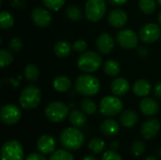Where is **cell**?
I'll list each match as a JSON object with an SVG mask.
<instances>
[{"label": "cell", "instance_id": "cell-18", "mask_svg": "<svg viewBox=\"0 0 161 160\" xmlns=\"http://www.w3.org/2000/svg\"><path fill=\"white\" fill-rule=\"evenodd\" d=\"M110 90L114 95L124 96L129 91V82L124 77L114 78L110 84Z\"/></svg>", "mask_w": 161, "mask_h": 160}, {"label": "cell", "instance_id": "cell-25", "mask_svg": "<svg viewBox=\"0 0 161 160\" xmlns=\"http://www.w3.org/2000/svg\"><path fill=\"white\" fill-rule=\"evenodd\" d=\"M104 71L108 76H117L121 72V65L117 60L108 59L104 65Z\"/></svg>", "mask_w": 161, "mask_h": 160}, {"label": "cell", "instance_id": "cell-13", "mask_svg": "<svg viewBox=\"0 0 161 160\" xmlns=\"http://www.w3.org/2000/svg\"><path fill=\"white\" fill-rule=\"evenodd\" d=\"M160 129V123L157 119L146 120L141 127V135L145 140H151L155 138Z\"/></svg>", "mask_w": 161, "mask_h": 160}, {"label": "cell", "instance_id": "cell-14", "mask_svg": "<svg viewBox=\"0 0 161 160\" xmlns=\"http://www.w3.org/2000/svg\"><path fill=\"white\" fill-rule=\"evenodd\" d=\"M36 146L40 153L43 155H49L55 152L56 141L50 135H42L38 139Z\"/></svg>", "mask_w": 161, "mask_h": 160}, {"label": "cell", "instance_id": "cell-45", "mask_svg": "<svg viewBox=\"0 0 161 160\" xmlns=\"http://www.w3.org/2000/svg\"><path fill=\"white\" fill-rule=\"evenodd\" d=\"M143 160H158V158L156 157H154V156H148Z\"/></svg>", "mask_w": 161, "mask_h": 160}, {"label": "cell", "instance_id": "cell-24", "mask_svg": "<svg viewBox=\"0 0 161 160\" xmlns=\"http://www.w3.org/2000/svg\"><path fill=\"white\" fill-rule=\"evenodd\" d=\"M73 49V45H71L68 41H58L56 42L54 46V52L58 58H65L71 54Z\"/></svg>", "mask_w": 161, "mask_h": 160}, {"label": "cell", "instance_id": "cell-15", "mask_svg": "<svg viewBox=\"0 0 161 160\" xmlns=\"http://www.w3.org/2000/svg\"><path fill=\"white\" fill-rule=\"evenodd\" d=\"M96 47L102 54L108 55L114 48V40L108 33H102L96 39Z\"/></svg>", "mask_w": 161, "mask_h": 160}, {"label": "cell", "instance_id": "cell-11", "mask_svg": "<svg viewBox=\"0 0 161 160\" xmlns=\"http://www.w3.org/2000/svg\"><path fill=\"white\" fill-rule=\"evenodd\" d=\"M160 35V27L154 23H148L140 29V39L145 43H153L157 41Z\"/></svg>", "mask_w": 161, "mask_h": 160}, {"label": "cell", "instance_id": "cell-12", "mask_svg": "<svg viewBox=\"0 0 161 160\" xmlns=\"http://www.w3.org/2000/svg\"><path fill=\"white\" fill-rule=\"evenodd\" d=\"M31 17L34 24L40 27H47L52 21L51 13L43 8H35L31 12Z\"/></svg>", "mask_w": 161, "mask_h": 160}, {"label": "cell", "instance_id": "cell-27", "mask_svg": "<svg viewBox=\"0 0 161 160\" xmlns=\"http://www.w3.org/2000/svg\"><path fill=\"white\" fill-rule=\"evenodd\" d=\"M80 109L87 115H92L97 110L95 102L90 98H85L80 102Z\"/></svg>", "mask_w": 161, "mask_h": 160}, {"label": "cell", "instance_id": "cell-9", "mask_svg": "<svg viewBox=\"0 0 161 160\" xmlns=\"http://www.w3.org/2000/svg\"><path fill=\"white\" fill-rule=\"evenodd\" d=\"M22 117V112L20 108L12 104L5 105L1 108L0 110V119L1 122L7 125H12L17 124Z\"/></svg>", "mask_w": 161, "mask_h": 160}, {"label": "cell", "instance_id": "cell-6", "mask_svg": "<svg viewBox=\"0 0 161 160\" xmlns=\"http://www.w3.org/2000/svg\"><path fill=\"white\" fill-rule=\"evenodd\" d=\"M107 6L105 0H88L85 5L86 18L91 22L100 21L106 14Z\"/></svg>", "mask_w": 161, "mask_h": 160}, {"label": "cell", "instance_id": "cell-2", "mask_svg": "<svg viewBox=\"0 0 161 160\" xmlns=\"http://www.w3.org/2000/svg\"><path fill=\"white\" fill-rule=\"evenodd\" d=\"M75 91L86 97L93 96L98 93L100 90V82L99 80L89 74H80L76 79L75 83Z\"/></svg>", "mask_w": 161, "mask_h": 160}, {"label": "cell", "instance_id": "cell-40", "mask_svg": "<svg viewBox=\"0 0 161 160\" xmlns=\"http://www.w3.org/2000/svg\"><path fill=\"white\" fill-rule=\"evenodd\" d=\"M10 5L16 8H23L25 6V0H10Z\"/></svg>", "mask_w": 161, "mask_h": 160}, {"label": "cell", "instance_id": "cell-37", "mask_svg": "<svg viewBox=\"0 0 161 160\" xmlns=\"http://www.w3.org/2000/svg\"><path fill=\"white\" fill-rule=\"evenodd\" d=\"M23 47V41L19 38H12L9 41V48L13 52H18Z\"/></svg>", "mask_w": 161, "mask_h": 160}, {"label": "cell", "instance_id": "cell-22", "mask_svg": "<svg viewBox=\"0 0 161 160\" xmlns=\"http://www.w3.org/2000/svg\"><path fill=\"white\" fill-rule=\"evenodd\" d=\"M53 87L58 92H66L71 89L72 83L68 77L64 75H58L53 81Z\"/></svg>", "mask_w": 161, "mask_h": 160}, {"label": "cell", "instance_id": "cell-30", "mask_svg": "<svg viewBox=\"0 0 161 160\" xmlns=\"http://www.w3.org/2000/svg\"><path fill=\"white\" fill-rule=\"evenodd\" d=\"M139 7L143 13L152 14L157 8V3L155 0H140Z\"/></svg>", "mask_w": 161, "mask_h": 160}, {"label": "cell", "instance_id": "cell-28", "mask_svg": "<svg viewBox=\"0 0 161 160\" xmlns=\"http://www.w3.org/2000/svg\"><path fill=\"white\" fill-rule=\"evenodd\" d=\"M105 147H106V143L100 138H92V140H90V141L88 143V148L93 154L102 153L104 151Z\"/></svg>", "mask_w": 161, "mask_h": 160}, {"label": "cell", "instance_id": "cell-43", "mask_svg": "<svg viewBox=\"0 0 161 160\" xmlns=\"http://www.w3.org/2000/svg\"><path fill=\"white\" fill-rule=\"evenodd\" d=\"M109 3L111 5H114V6H120V5H124L125 4L128 0H108Z\"/></svg>", "mask_w": 161, "mask_h": 160}, {"label": "cell", "instance_id": "cell-19", "mask_svg": "<svg viewBox=\"0 0 161 160\" xmlns=\"http://www.w3.org/2000/svg\"><path fill=\"white\" fill-rule=\"evenodd\" d=\"M101 133L107 137H114L120 131L119 124L113 119H107L105 120L100 125Z\"/></svg>", "mask_w": 161, "mask_h": 160}, {"label": "cell", "instance_id": "cell-31", "mask_svg": "<svg viewBox=\"0 0 161 160\" xmlns=\"http://www.w3.org/2000/svg\"><path fill=\"white\" fill-rule=\"evenodd\" d=\"M49 160H75L72 154L66 149H58L53 152Z\"/></svg>", "mask_w": 161, "mask_h": 160}, {"label": "cell", "instance_id": "cell-38", "mask_svg": "<svg viewBox=\"0 0 161 160\" xmlns=\"http://www.w3.org/2000/svg\"><path fill=\"white\" fill-rule=\"evenodd\" d=\"M88 47V44L87 42L84 41V40H78V41H75L74 43H73V49L78 53H82L84 52Z\"/></svg>", "mask_w": 161, "mask_h": 160}, {"label": "cell", "instance_id": "cell-10", "mask_svg": "<svg viewBox=\"0 0 161 160\" xmlns=\"http://www.w3.org/2000/svg\"><path fill=\"white\" fill-rule=\"evenodd\" d=\"M116 40L118 44L125 49H134L139 42V37L132 29H124L117 33Z\"/></svg>", "mask_w": 161, "mask_h": 160}, {"label": "cell", "instance_id": "cell-36", "mask_svg": "<svg viewBox=\"0 0 161 160\" xmlns=\"http://www.w3.org/2000/svg\"><path fill=\"white\" fill-rule=\"evenodd\" d=\"M101 160H123L121 156L113 151V150H109V151H107L106 153H104V155L102 156V158Z\"/></svg>", "mask_w": 161, "mask_h": 160}, {"label": "cell", "instance_id": "cell-4", "mask_svg": "<svg viewBox=\"0 0 161 160\" xmlns=\"http://www.w3.org/2000/svg\"><path fill=\"white\" fill-rule=\"evenodd\" d=\"M102 65V58L101 56L94 51L83 52L77 59L78 68L87 74L93 73L97 71Z\"/></svg>", "mask_w": 161, "mask_h": 160}, {"label": "cell", "instance_id": "cell-29", "mask_svg": "<svg viewBox=\"0 0 161 160\" xmlns=\"http://www.w3.org/2000/svg\"><path fill=\"white\" fill-rule=\"evenodd\" d=\"M14 25V18L8 11H2L0 13V27L2 29H8Z\"/></svg>", "mask_w": 161, "mask_h": 160}, {"label": "cell", "instance_id": "cell-48", "mask_svg": "<svg viewBox=\"0 0 161 160\" xmlns=\"http://www.w3.org/2000/svg\"><path fill=\"white\" fill-rule=\"evenodd\" d=\"M158 4L161 6V0H158Z\"/></svg>", "mask_w": 161, "mask_h": 160}, {"label": "cell", "instance_id": "cell-16", "mask_svg": "<svg viewBox=\"0 0 161 160\" xmlns=\"http://www.w3.org/2000/svg\"><path fill=\"white\" fill-rule=\"evenodd\" d=\"M108 23L111 26L116 28H121L127 23V14L120 8H115L110 11L108 17Z\"/></svg>", "mask_w": 161, "mask_h": 160}, {"label": "cell", "instance_id": "cell-42", "mask_svg": "<svg viewBox=\"0 0 161 160\" xmlns=\"http://www.w3.org/2000/svg\"><path fill=\"white\" fill-rule=\"evenodd\" d=\"M155 95L158 97V98H161V81L158 82L155 86Z\"/></svg>", "mask_w": 161, "mask_h": 160}, {"label": "cell", "instance_id": "cell-32", "mask_svg": "<svg viewBox=\"0 0 161 160\" xmlns=\"http://www.w3.org/2000/svg\"><path fill=\"white\" fill-rule=\"evenodd\" d=\"M65 14L72 21H78L82 18V11L77 6H69L65 9Z\"/></svg>", "mask_w": 161, "mask_h": 160}, {"label": "cell", "instance_id": "cell-21", "mask_svg": "<svg viewBox=\"0 0 161 160\" xmlns=\"http://www.w3.org/2000/svg\"><path fill=\"white\" fill-rule=\"evenodd\" d=\"M133 93L139 97H144L151 91V83L146 79H139L133 85Z\"/></svg>", "mask_w": 161, "mask_h": 160}, {"label": "cell", "instance_id": "cell-8", "mask_svg": "<svg viewBox=\"0 0 161 160\" xmlns=\"http://www.w3.org/2000/svg\"><path fill=\"white\" fill-rule=\"evenodd\" d=\"M100 112L104 116L112 117L118 115L123 109V102L117 96H106L100 102Z\"/></svg>", "mask_w": 161, "mask_h": 160}, {"label": "cell", "instance_id": "cell-3", "mask_svg": "<svg viewBox=\"0 0 161 160\" xmlns=\"http://www.w3.org/2000/svg\"><path fill=\"white\" fill-rule=\"evenodd\" d=\"M42 99L41 90L35 85H28L23 89L19 97L20 106L26 110L33 109L39 106Z\"/></svg>", "mask_w": 161, "mask_h": 160}, {"label": "cell", "instance_id": "cell-33", "mask_svg": "<svg viewBox=\"0 0 161 160\" xmlns=\"http://www.w3.org/2000/svg\"><path fill=\"white\" fill-rule=\"evenodd\" d=\"M12 61H13L12 54L6 49H1L0 50V67L4 68L8 65L11 64Z\"/></svg>", "mask_w": 161, "mask_h": 160}, {"label": "cell", "instance_id": "cell-39", "mask_svg": "<svg viewBox=\"0 0 161 160\" xmlns=\"http://www.w3.org/2000/svg\"><path fill=\"white\" fill-rule=\"evenodd\" d=\"M25 160H46V157L42 153H32L27 156Z\"/></svg>", "mask_w": 161, "mask_h": 160}, {"label": "cell", "instance_id": "cell-34", "mask_svg": "<svg viewBox=\"0 0 161 160\" xmlns=\"http://www.w3.org/2000/svg\"><path fill=\"white\" fill-rule=\"evenodd\" d=\"M131 152L136 157L142 156L145 152V143L142 141H136L131 146Z\"/></svg>", "mask_w": 161, "mask_h": 160}, {"label": "cell", "instance_id": "cell-46", "mask_svg": "<svg viewBox=\"0 0 161 160\" xmlns=\"http://www.w3.org/2000/svg\"><path fill=\"white\" fill-rule=\"evenodd\" d=\"M111 147H112L113 149H117V148H118V143H117V142H112V143H111Z\"/></svg>", "mask_w": 161, "mask_h": 160}, {"label": "cell", "instance_id": "cell-20", "mask_svg": "<svg viewBox=\"0 0 161 160\" xmlns=\"http://www.w3.org/2000/svg\"><path fill=\"white\" fill-rule=\"evenodd\" d=\"M139 122V115L134 110H125L120 116V123L123 126L126 128H131L135 126Z\"/></svg>", "mask_w": 161, "mask_h": 160}, {"label": "cell", "instance_id": "cell-41", "mask_svg": "<svg viewBox=\"0 0 161 160\" xmlns=\"http://www.w3.org/2000/svg\"><path fill=\"white\" fill-rule=\"evenodd\" d=\"M138 54H139V56H141L142 58H145V57L148 56L149 50H148V48H146L144 46H141V47L138 48Z\"/></svg>", "mask_w": 161, "mask_h": 160}, {"label": "cell", "instance_id": "cell-17", "mask_svg": "<svg viewBox=\"0 0 161 160\" xmlns=\"http://www.w3.org/2000/svg\"><path fill=\"white\" fill-rule=\"evenodd\" d=\"M140 109L146 116H155L159 110V105L155 99L145 97L141 101Z\"/></svg>", "mask_w": 161, "mask_h": 160}, {"label": "cell", "instance_id": "cell-47", "mask_svg": "<svg viewBox=\"0 0 161 160\" xmlns=\"http://www.w3.org/2000/svg\"><path fill=\"white\" fill-rule=\"evenodd\" d=\"M158 23H159V25H161V12L160 14H159V16H158Z\"/></svg>", "mask_w": 161, "mask_h": 160}, {"label": "cell", "instance_id": "cell-44", "mask_svg": "<svg viewBox=\"0 0 161 160\" xmlns=\"http://www.w3.org/2000/svg\"><path fill=\"white\" fill-rule=\"evenodd\" d=\"M81 160H97L93 156H86V157H84Z\"/></svg>", "mask_w": 161, "mask_h": 160}, {"label": "cell", "instance_id": "cell-7", "mask_svg": "<svg viewBox=\"0 0 161 160\" xmlns=\"http://www.w3.org/2000/svg\"><path fill=\"white\" fill-rule=\"evenodd\" d=\"M1 160H24L22 144L15 140L6 141L1 149Z\"/></svg>", "mask_w": 161, "mask_h": 160}, {"label": "cell", "instance_id": "cell-35", "mask_svg": "<svg viewBox=\"0 0 161 160\" xmlns=\"http://www.w3.org/2000/svg\"><path fill=\"white\" fill-rule=\"evenodd\" d=\"M42 2L46 8L57 11L60 8H62V6L65 3V0H42Z\"/></svg>", "mask_w": 161, "mask_h": 160}, {"label": "cell", "instance_id": "cell-23", "mask_svg": "<svg viewBox=\"0 0 161 160\" xmlns=\"http://www.w3.org/2000/svg\"><path fill=\"white\" fill-rule=\"evenodd\" d=\"M69 121L71 124L75 127H82L86 124V116L82 110L74 109L69 114Z\"/></svg>", "mask_w": 161, "mask_h": 160}, {"label": "cell", "instance_id": "cell-1", "mask_svg": "<svg viewBox=\"0 0 161 160\" xmlns=\"http://www.w3.org/2000/svg\"><path fill=\"white\" fill-rule=\"evenodd\" d=\"M85 137L77 127H67L59 135L61 146L68 151H76L82 147Z\"/></svg>", "mask_w": 161, "mask_h": 160}, {"label": "cell", "instance_id": "cell-5", "mask_svg": "<svg viewBox=\"0 0 161 160\" xmlns=\"http://www.w3.org/2000/svg\"><path fill=\"white\" fill-rule=\"evenodd\" d=\"M44 113L49 121L53 123H60L67 118L69 108L63 102L53 101L46 106Z\"/></svg>", "mask_w": 161, "mask_h": 160}, {"label": "cell", "instance_id": "cell-26", "mask_svg": "<svg viewBox=\"0 0 161 160\" xmlns=\"http://www.w3.org/2000/svg\"><path fill=\"white\" fill-rule=\"evenodd\" d=\"M24 75L25 79L29 82H35L38 80L40 75V70L39 68L34 64H28L25 67L24 70Z\"/></svg>", "mask_w": 161, "mask_h": 160}, {"label": "cell", "instance_id": "cell-49", "mask_svg": "<svg viewBox=\"0 0 161 160\" xmlns=\"http://www.w3.org/2000/svg\"><path fill=\"white\" fill-rule=\"evenodd\" d=\"M159 155H160V157H161V148H160V151H159Z\"/></svg>", "mask_w": 161, "mask_h": 160}]
</instances>
